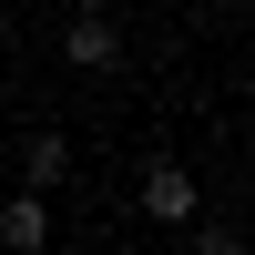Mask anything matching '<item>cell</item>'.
I'll return each instance as SVG.
<instances>
[{
  "label": "cell",
  "instance_id": "277c9868",
  "mask_svg": "<svg viewBox=\"0 0 255 255\" xmlns=\"http://www.w3.org/2000/svg\"><path fill=\"white\" fill-rule=\"evenodd\" d=\"M61 163H72V143H61V133H31V184H61Z\"/></svg>",
  "mask_w": 255,
  "mask_h": 255
},
{
  "label": "cell",
  "instance_id": "5b68a950",
  "mask_svg": "<svg viewBox=\"0 0 255 255\" xmlns=\"http://www.w3.org/2000/svg\"><path fill=\"white\" fill-rule=\"evenodd\" d=\"M61 10H102V0H61Z\"/></svg>",
  "mask_w": 255,
  "mask_h": 255
},
{
  "label": "cell",
  "instance_id": "7a4b0ae2",
  "mask_svg": "<svg viewBox=\"0 0 255 255\" xmlns=\"http://www.w3.org/2000/svg\"><path fill=\"white\" fill-rule=\"evenodd\" d=\"M143 215L194 225V174H184V163H153V174H143Z\"/></svg>",
  "mask_w": 255,
  "mask_h": 255
},
{
  "label": "cell",
  "instance_id": "6da1fadb",
  "mask_svg": "<svg viewBox=\"0 0 255 255\" xmlns=\"http://www.w3.org/2000/svg\"><path fill=\"white\" fill-rule=\"evenodd\" d=\"M61 51L82 61V72H123V31L102 10H72V31H61Z\"/></svg>",
  "mask_w": 255,
  "mask_h": 255
},
{
  "label": "cell",
  "instance_id": "3957f363",
  "mask_svg": "<svg viewBox=\"0 0 255 255\" xmlns=\"http://www.w3.org/2000/svg\"><path fill=\"white\" fill-rule=\"evenodd\" d=\"M41 235H51V204H41V194H10V204H0V245H10V255H31Z\"/></svg>",
  "mask_w": 255,
  "mask_h": 255
}]
</instances>
